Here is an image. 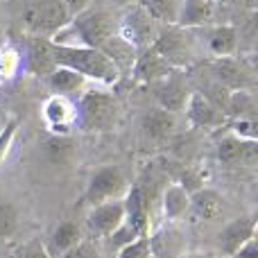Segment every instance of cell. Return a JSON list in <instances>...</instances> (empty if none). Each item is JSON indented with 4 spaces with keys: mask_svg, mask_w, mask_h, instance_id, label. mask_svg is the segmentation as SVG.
<instances>
[{
    "mask_svg": "<svg viewBox=\"0 0 258 258\" xmlns=\"http://www.w3.org/2000/svg\"><path fill=\"white\" fill-rule=\"evenodd\" d=\"M152 89H154L156 107L165 109V111H170V113H177V116L183 113L188 98H190V93H192L183 71H174L172 75H168L165 80L152 84Z\"/></svg>",
    "mask_w": 258,
    "mask_h": 258,
    "instance_id": "obj_10",
    "label": "cell"
},
{
    "mask_svg": "<svg viewBox=\"0 0 258 258\" xmlns=\"http://www.w3.org/2000/svg\"><path fill=\"white\" fill-rule=\"evenodd\" d=\"M100 50L111 59L113 66L120 71V75H129V71H132L134 61H136V57H138V50L134 48L127 39H122L118 32L111 36V39L104 41V43L100 45Z\"/></svg>",
    "mask_w": 258,
    "mask_h": 258,
    "instance_id": "obj_26",
    "label": "cell"
},
{
    "mask_svg": "<svg viewBox=\"0 0 258 258\" xmlns=\"http://www.w3.org/2000/svg\"><path fill=\"white\" fill-rule=\"evenodd\" d=\"M48 89L52 91V95H63V98H71V95H80L82 91L89 86V82L80 75L77 71L66 66H57L48 77H43Z\"/></svg>",
    "mask_w": 258,
    "mask_h": 258,
    "instance_id": "obj_23",
    "label": "cell"
},
{
    "mask_svg": "<svg viewBox=\"0 0 258 258\" xmlns=\"http://www.w3.org/2000/svg\"><path fill=\"white\" fill-rule=\"evenodd\" d=\"M258 159V141H242L231 134L222 136L218 143V161L224 165H254Z\"/></svg>",
    "mask_w": 258,
    "mask_h": 258,
    "instance_id": "obj_17",
    "label": "cell"
},
{
    "mask_svg": "<svg viewBox=\"0 0 258 258\" xmlns=\"http://www.w3.org/2000/svg\"><path fill=\"white\" fill-rule=\"evenodd\" d=\"M71 27L75 30L77 39L82 45L89 48H100L107 39H111L118 32V14L109 9H93L89 7L86 12L77 14L71 21Z\"/></svg>",
    "mask_w": 258,
    "mask_h": 258,
    "instance_id": "obj_6",
    "label": "cell"
},
{
    "mask_svg": "<svg viewBox=\"0 0 258 258\" xmlns=\"http://www.w3.org/2000/svg\"><path fill=\"white\" fill-rule=\"evenodd\" d=\"M256 229H258L256 213H247V215H240V218L231 220V222L222 229V233H220V238H218L220 254L231 258L245 242L256 238Z\"/></svg>",
    "mask_w": 258,
    "mask_h": 258,
    "instance_id": "obj_12",
    "label": "cell"
},
{
    "mask_svg": "<svg viewBox=\"0 0 258 258\" xmlns=\"http://www.w3.org/2000/svg\"><path fill=\"white\" fill-rule=\"evenodd\" d=\"M136 238H138V233L134 231V229L129 227L127 222H122L120 227H118L116 231L111 233V236H107V238H104V240H109V245H111L113 249L118 251V249H122V247H125V245H129V242H134V240H136Z\"/></svg>",
    "mask_w": 258,
    "mask_h": 258,
    "instance_id": "obj_35",
    "label": "cell"
},
{
    "mask_svg": "<svg viewBox=\"0 0 258 258\" xmlns=\"http://www.w3.org/2000/svg\"><path fill=\"white\" fill-rule=\"evenodd\" d=\"M161 27L163 25L141 3L129 5V7L120 9V14H118V34L122 39H127L138 52L154 45Z\"/></svg>",
    "mask_w": 258,
    "mask_h": 258,
    "instance_id": "obj_4",
    "label": "cell"
},
{
    "mask_svg": "<svg viewBox=\"0 0 258 258\" xmlns=\"http://www.w3.org/2000/svg\"><path fill=\"white\" fill-rule=\"evenodd\" d=\"M125 202V222L138 236H150V209H152V188L145 181L129 183L127 192L122 195Z\"/></svg>",
    "mask_w": 258,
    "mask_h": 258,
    "instance_id": "obj_8",
    "label": "cell"
},
{
    "mask_svg": "<svg viewBox=\"0 0 258 258\" xmlns=\"http://www.w3.org/2000/svg\"><path fill=\"white\" fill-rule=\"evenodd\" d=\"M181 258H209V256H202V254H188V251H186V254H183Z\"/></svg>",
    "mask_w": 258,
    "mask_h": 258,
    "instance_id": "obj_42",
    "label": "cell"
},
{
    "mask_svg": "<svg viewBox=\"0 0 258 258\" xmlns=\"http://www.w3.org/2000/svg\"><path fill=\"white\" fill-rule=\"evenodd\" d=\"M215 16V5L211 0H181V9L174 25L183 30H195V27L211 25Z\"/></svg>",
    "mask_w": 258,
    "mask_h": 258,
    "instance_id": "obj_21",
    "label": "cell"
},
{
    "mask_svg": "<svg viewBox=\"0 0 258 258\" xmlns=\"http://www.w3.org/2000/svg\"><path fill=\"white\" fill-rule=\"evenodd\" d=\"M161 25H174L181 9V0H138Z\"/></svg>",
    "mask_w": 258,
    "mask_h": 258,
    "instance_id": "obj_28",
    "label": "cell"
},
{
    "mask_svg": "<svg viewBox=\"0 0 258 258\" xmlns=\"http://www.w3.org/2000/svg\"><path fill=\"white\" fill-rule=\"evenodd\" d=\"M61 3H63V7L68 9L71 18H75L77 14H82L89 7H93V0H61Z\"/></svg>",
    "mask_w": 258,
    "mask_h": 258,
    "instance_id": "obj_39",
    "label": "cell"
},
{
    "mask_svg": "<svg viewBox=\"0 0 258 258\" xmlns=\"http://www.w3.org/2000/svg\"><path fill=\"white\" fill-rule=\"evenodd\" d=\"M256 102L251 91H229L227 104H224V118L233 120V118H254Z\"/></svg>",
    "mask_w": 258,
    "mask_h": 258,
    "instance_id": "obj_27",
    "label": "cell"
},
{
    "mask_svg": "<svg viewBox=\"0 0 258 258\" xmlns=\"http://www.w3.org/2000/svg\"><path fill=\"white\" fill-rule=\"evenodd\" d=\"M16 129H18V122L16 120H9L7 122V127L0 132V161L7 156V152H9V147H12V141H14V136H16Z\"/></svg>",
    "mask_w": 258,
    "mask_h": 258,
    "instance_id": "obj_37",
    "label": "cell"
},
{
    "mask_svg": "<svg viewBox=\"0 0 258 258\" xmlns=\"http://www.w3.org/2000/svg\"><path fill=\"white\" fill-rule=\"evenodd\" d=\"M206 48L215 59L236 57L238 50H240V32H238V27L229 25V23L211 27L209 34H206Z\"/></svg>",
    "mask_w": 258,
    "mask_h": 258,
    "instance_id": "obj_19",
    "label": "cell"
},
{
    "mask_svg": "<svg viewBox=\"0 0 258 258\" xmlns=\"http://www.w3.org/2000/svg\"><path fill=\"white\" fill-rule=\"evenodd\" d=\"M41 116L50 134H59V136L71 134V129L75 127V102L63 95H52L43 102Z\"/></svg>",
    "mask_w": 258,
    "mask_h": 258,
    "instance_id": "obj_16",
    "label": "cell"
},
{
    "mask_svg": "<svg viewBox=\"0 0 258 258\" xmlns=\"http://www.w3.org/2000/svg\"><path fill=\"white\" fill-rule=\"evenodd\" d=\"M0 258H5V256H3V254H0Z\"/></svg>",
    "mask_w": 258,
    "mask_h": 258,
    "instance_id": "obj_44",
    "label": "cell"
},
{
    "mask_svg": "<svg viewBox=\"0 0 258 258\" xmlns=\"http://www.w3.org/2000/svg\"><path fill=\"white\" fill-rule=\"evenodd\" d=\"M52 57L57 66L77 71L86 82L98 86H116L122 80L120 71L100 48L89 45H52Z\"/></svg>",
    "mask_w": 258,
    "mask_h": 258,
    "instance_id": "obj_1",
    "label": "cell"
},
{
    "mask_svg": "<svg viewBox=\"0 0 258 258\" xmlns=\"http://www.w3.org/2000/svg\"><path fill=\"white\" fill-rule=\"evenodd\" d=\"M172 73H174V68L170 66L163 57H159L152 48H147V50H141V52H138L129 75H132L134 84L152 86V84H156V82L165 80L168 75H172Z\"/></svg>",
    "mask_w": 258,
    "mask_h": 258,
    "instance_id": "obj_15",
    "label": "cell"
},
{
    "mask_svg": "<svg viewBox=\"0 0 258 258\" xmlns=\"http://www.w3.org/2000/svg\"><path fill=\"white\" fill-rule=\"evenodd\" d=\"M118 100L107 86H86L75 102V127L86 134H102L118 122Z\"/></svg>",
    "mask_w": 258,
    "mask_h": 258,
    "instance_id": "obj_2",
    "label": "cell"
},
{
    "mask_svg": "<svg viewBox=\"0 0 258 258\" xmlns=\"http://www.w3.org/2000/svg\"><path fill=\"white\" fill-rule=\"evenodd\" d=\"M71 21L73 18L61 0H25L21 16L23 30L41 39H52Z\"/></svg>",
    "mask_w": 258,
    "mask_h": 258,
    "instance_id": "obj_3",
    "label": "cell"
},
{
    "mask_svg": "<svg viewBox=\"0 0 258 258\" xmlns=\"http://www.w3.org/2000/svg\"><path fill=\"white\" fill-rule=\"evenodd\" d=\"M21 63L25 71L34 77H48L50 73L57 68L52 57V43L50 39H41V36L27 34L25 39V54L21 57Z\"/></svg>",
    "mask_w": 258,
    "mask_h": 258,
    "instance_id": "obj_13",
    "label": "cell"
},
{
    "mask_svg": "<svg viewBox=\"0 0 258 258\" xmlns=\"http://www.w3.org/2000/svg\"><path fill=\"white\" fill-rule=\"evenodd\" d=\"M183 113H186L188 122H190L192 127L206 129V132L222 129L224 122H227L224 113L220 111L215 104H211L209 100H206V95L200 93V91H192V93H190V98H188Z\"/></svg>",
    "mask_w": 258,
    "mask_h": 258,
    "instance_id": "obj_14",
    "label": "cell"
},
{
    "mask_svg": "<svg viewBox=\"0 0 258 258\" xmlns=\"http://www.w3.org/2000/svg\"><path fill=\"white\" fill-rule=\"evenodd\" d=\"M21 68V52L12 45L0 48V82H9Z\"/></svg>",
    "mask_w": 258,
    "mask_h": 258,
    "instance_id": "obj_30",
    "label": "cell"
},
{
    "mask_svg": "<svg viewBox=\"0 0 258 258\" xmlns=\"http://www.w3.org/2000/svg\"><path fill=\"white\" fill-rule=\"evenodd\" d=\"M231 258H258V238H251L249 242H245Z\"/></svg>",
    "mask_w": 258,
    "mask_h": 258,
    "instance_id": "obj_40",
    "label": "cell"
},
{
    "mask_svg": "<svg viewBox=\"0 0 258 258\" xmlns=\"http://www.w3.org/2000/svg\"><path fill=\"white\" fill-rule=\"evenodd\" d=\"M159 57H163L174 71H186L195 59V36L192 30L179 25H163L152 45Z\"/></svg>",
    "mask_w": 258,
    "mask_h": 258,
    "instance_id": "obj_5",
    "label": "cell"
},
{
    "mask_svg": "<svg viewBox=\"0 0 258 258\" xmlns=\"http://www.w3.org/2000/svg\"><path fill=\"white\" fill-rule=\"evenodd\" d=\"M224 129H227L231 136L242 138V141H256L258 138L256 118H233V120L224 122Z\"/></svg>",
    "mask_w": 258,
    "mask_h": 258,
    "instance_id": "obj_32",
    "label": "cell"
},
{
    "mask_svg": "<svg viewBox=\"0 0 258 258\" xmlns=\"http://www.w3.org/2000/svg\"><path fill=\"white\" fill-rule=\"evenodd\" d=\"M129 181L120 165H100L91 172L84 190V202L91 206L102 204L109 200H120L127 192Z\"/></svg>",
    "mask_w": 258,
    "mask_h": 258,
    "instance_id": "obj_7",
    "label": "cell"
},
{
    "mask_svg": "<svg viewBox=\"0 0 258 258\" xmlns=\"http://www.w3.org/2000/svg\"><path fill=\"white\" fill-rule=\"evenodd\" d=\"M18 231V209L9 202H0V240H9Z\"/></svg>",
    "mask_w": 258,
    "mask_h": 258,
    "instance_id": "obj_31",
    "label": "cell"
},
{
    "mask_svg": "<svg viewBox=\"0 0 258 258\" xmlns=\"http://www.w3.org/2000/svg\"><path fill=\"white\" fill-rule=\"evenodd\" d=\"M188 211H192L197 218L206 220V222L220 220L224 213V200L218 190L204 186V188H200V190L190 192V209Z\"/></svg>",
    "mask_w": 258,
    "mask_h": 258,
    "instance_id": "obj_24",
    "label": "cell"
},
{
    "mask_svg": "<svg viewBox=\"0 0 258 258\" xmlns=\"http://www.w3.org/2000/svg\"><path fill=\"white\" fill-rule=\"evenodd\" d=\"M179 183H181L188 192H195V190H200V188H204V186H202L200 174H197L195 170H186V172L181 174V179H179Z\"/></svg>",
    "mask_w": 258,
    "mask_h": 258,
    "instance_id": "obj_38",
    "label": "cell"
},
{
    "mask_svg": "<svg viewBox=\"0 0 258 258\" xmlns=\"http://www.w3.org/2000/svg\"><path fill=\"white\" fill-rule=\"evenodd\" d=\"M116 258H154V256H152L150 238H147V236H138L134 242H129V245H125L122 249H118Z\"/></svg>",
    "mask_w": 258,
    "mask_h": 258,
    "instance_id": "obj_33",
    "label": "cell"
},
{
    "mask_svg": "<svg viewBox=\"0 0 258 258\" xmlns=\"http://www.w3.org/2000/svg\"><path fill=\"white\" fill-rule=\"evenodd\" d=\"M211 71H213V80L227 91H251L254 86V73H251L249 63L238 54L215 59Z\"/></svg>",
    "mask_w": 258,
    "mask_h": 258,
    "instance_id": "obj_11",
    "label": "cell"
},
{
    "mask_svg": "<svg viewBox=\"0 0 258 258\" xmlns=\"http://www.w3.org/2000/svg\"><path fill=\"white\" fill-rule=\"evenodd\" d=\"M45 154L54 163H68L73 159V154H75V143H73V138L68 134H63V136L52 134L48 138V143H45Z\"/></svg>",
    "mask_w": 258,
    "mask_h": 258,
    "instance_id": "obj_29",
    "label": "cell"
},
{
    "mask_svg": "<svg viewBox=\"0 0 258 258\" xmlns=\"http://www.w3.org/2000/svg\"><path fill=\"white\" fill-rule=\"evenodd\" d=\"M161 209H163V218L168 222H179L186 218L188 209H190V192L179 181L168 183L161 192Z\"/></svg>",
    "mask_w": 258,
    "mask_h": 258,
    "instance_id": "obj_22",
    "label": "cell"
},
{
    "mask_svg": "<svg viewBox=\"0 0 258 258\" xmlns=\"http://www.w3.org/2000/svg\"><path fill=\"white\" fill-rule=\"evenodd\" d=\"M18 258H52L48 251V247H45V242L41 240H30L27 245L21 247V251H18Z\"/></svg>",
    "mask_w": 258,
    "mask_h": 258,
    "instance_id": "obj_36",
    "label": "cell"
},
{
    "mask_svg": "<svg viewBox=\"0 0 258 258\" xmlns=\"http://www.w3.org/2000/svg\"><path fill=\"white\" fill-rule=\"evenodd\" d=\"M150 247L154 258H181L186 254V236L177 227H163L159 231H150Z\"/></svg>",
    "mask_w": 258,
    "mask_h": 258,
    "instance_id": "obj_18",
    "label": "cell"
},
{
    "mask_svg": "<svg viewBox=\"0 0 258 258\" xmlns=\"http://www.w3.org/2000/svg\"><path fill=\"white\" fill-rule=\"evenodd\" d=\"M82 240H84V227L80 222H75V220H63V222H59L54 227L45 247H48L50 256L54 258V256H61L63 251H68L71 247H75Z\"/></svg>",
    "mask_w": 258,
    "mask_h": 258,
    "instance_id": "obj_25",
    "label": "cell"
},
{
    "mask_svg": "<svg viewBox=\"0 0 258 258\" xmlns=\"http://www.w3.org/2000/svg\"><path fill=\"white\" fill-rule=\"evenodd\" d=\"M141 129L152 141H168L177 132V113H170L161 107H154L145 111L141 120Z\"/></svg>",
    "mask_w": 258,
    "mask_h": 258,
    "instance_id": "obj_20",
    "label": "cell"
},
{
    "mask_svg": "<svg viewBox=\"0 0 258 258\" xmlns=\"http://www.w3.org/2000/svg\"><path fill=\"white\" fill-rule=\"evenodd\" d=\"M113 5H116L118 9H125V7H129V5H136L138 0H111Z\"/></svg>",
    "mask_w": 258,
    "mask_h": 258,
    "instance_id": "obj_41",
    "label": "cell"
},
{
    "mask_svg": "<svg viewBox=\"0 0 258 258\" xmlns=\"http://www.w3.org/2000/svg\"><path fill=\"white\" fill-rule=\"evenodd\" d=\"M211 3H213V5H220V3H222V5H227V0H211Z\"/></svg>",
    "mask_w": 258,
    "mask_h": 258,
    "instance_id": "obj_43",
    "label": "cell"
},
{
    "mask_svg": "<svg viewBox=\"0 0 258 258\" xmlns=\"http://www.w3.org/2000/svg\"><path fill=\"white\" fill-rule=\"evenodd\" d=\"M59 258H102V254H100V245L95 238H84V240L77 242L75 247L63 251Z\"/></svg>",
    "mask_w": 258,
    "mask_h": 258,
    "instance_id": "obj_34",
    "label": "cell"
},
{
    "mask_svg": "<svg viewBox=\"0 0 258 258\" xmlns=\"http://www.w3.org/2000/svg\"><path fill=\"white\" fill-rule=\"evenodd\" d=\"M125 222V202L120 200H109L102 204L91 206L89 215H86V231L91 238L102 240V238L111 236L120 224Z\"/></svg>",
    "mask_w": 258,
    "mask_h": 258,
    "instance_id": "obj_9",
    "label": "cell"
}]
</instances>
